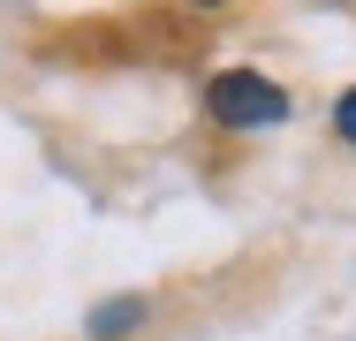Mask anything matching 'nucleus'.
<instances>
[{"mask_svg": "<svg viewBox=\"0 0 356 341\" xmlns=\"http://www.w3.org/2000/svg\"><path fill=\"white\" fill-rule=\"evenodd\" d=\"M205 106H213L220 122H235V129H273V122H288V91L273 76H258V68H220L213 84H205Z\"/></svg>", "mask_w": 356, "mask_h": 341, "instance_id": "obj_1", "label": "nucleus"}, {"mask_svg": "<svg viewBox=\"0 0 356 341\" xmlns=\"http://www.w3.org/2000/svg\"><path fill=\"white\" fill-rule=\"evenodd\" d=\"M334 129L356 144V91H341V106H334Z\"/></svg>", "mask_w": 356, "mask_h": 341, "instance_id": "obj_2", "label": "nucleus"}, {"mask_svg": "<svg viewBox=\"0 0 356 341\" xmlns=\"http://www.w3.org/2000/svg\"><path fill=\"white\" fill-rule=\"evenodd\" d=\"M205 8H213V0H205Z\"/></svg>", "mask_w": 356, "mask_h": 341, "instance_id": "obj_3", "label": "nucleus"}]
</instances>
